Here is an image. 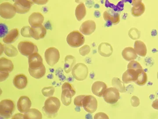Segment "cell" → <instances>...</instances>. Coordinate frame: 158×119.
Returning <instances> with one entry per match:
<instances>
[{
    "mask_svg": "<svg viewBox=\"0 0 158 119\" xmlns=\"http://www.w3.org/2000/svg\"><path fill=\"white\" fill-rule=\"evenodd\" d=\"M76 60L75 57L72 55H69L65 57L64 69L66 73H69L70 71L72 70L74 66L76 65Z\"/></svg>",
    "mask_w": 158,
    "mask_h": 119,
    "instance_id": "27",
    "label": "cell"
},
{
    "mask_svg": "<svg viewBox=\"0 0 158 119\" xmlns=\"http://www.w3.org/2000/svg\"><path fill=\"white\" fill-rule=\"evenodd\" d=\"M32 103L28 97L23 96L20 97L17 102V108L21 113H25L31 108Z\"/></svg>",
    "mask_w": 158,
    "mask_h": 119,
    "instance_id": "13",
    "label": "cell"
},
{
    "mask_svg": "<svg viewBox=\"0 0 158 119\" xmlns=\"http://www.w3.org/2000/svg\"><path fill=\"white\" fill-rule=\"evenodd\" d=\"M152 107L154 109L158 110V99H156L152 102Z\"/></svg>",
    "mask_w": 158,
    "mask_h": 119,
    "instance_id": "44",
    "label": "cell"
},
{
    "mask_svg": "<svg viewBox=\"0 0 158 119\" xmlns=\"http://www.w3.org/2000/svg\"><path fill=\"white\" fill-rule=\"evenodd\" d=\"M29 68H35L44 65L41 56L38 53L30 55L28 58Z\"/></svg>",
    "mask_w": 158,
    "mask_h": 119,
    "instance_id": "16",
    "label": "cell"
},
{
    "mask_svg": "<svg viewBox=\"0 0 158 119\" xmlns=\"http://www.w3.org/2000/svg\"><path fill=\"white\" fill-rule=\"evenodd\" d=\"M9 77V73L6 72H0V82L6 80Z\"/></svg>",
    "mask_w": 158,
    "mask_h": 119,
    "instance_id": "42",
    "label": "cell"
},
{
    "mask_svg": "<svg viewBox=\"0 0 158 119\" xmlns=\"http://www.w3.org/2000/svg\"><path fill=\"white\" fill-rule=\"evenodd\" d=\"M157 79H158V73H157Z\"/></svg>",
    "mask_w": 158,
    "mask_h": 119,
    "instance_id": "45",
    "label": "cell"
},
{
    "mask_svg": "<svg viewBox=\"0 0 158 119\" xmlns=\"http://www.w3.org/2000/svg\"><path fill=\"white\" fill-rule=\"evenodd\" d=\"M131 102L132 106L134 107H138L140 104V99L136 96L132 97L131 99Z\"/></svg>",
    "mask_w": 158,
    "mask_h": 119,
    "instance_id": "40",
    "label": "cell"
},
{
    "mask_svg": "<svg viewBox=\"0 0 158 119\" xmlns=\"http://www.w3.org/2000/svg\"><path fill=\"white\" fill-rule=\"evenodd\" d=\"M15 109V105L12 100L5 99L0 102V115L3 118L11 117Z\"/></svg>",
    "mask_w": 158,
    "mask_h": 119,
    "instance_id": "3",
    "label": "cell"
},
{
    "mask_svg": "<svg viewBox=\"0 0 158 119\" xmlns=\"http://www.w3.org/2000/svg\"><path fill=\"white\" fill-rule=\"evenodd\" d=\"M134 50L136 54L141 57H144L147 53L146 45L141 41L137 40L135 42L134 45Z\"/></svg>",
    "mask_w": 158,
    "mask_h": 119,
    "instance_id": "25",
    "label": "cell"
},
{
    "mask_svg": "<svg viewBox=\"0 0 158 119\" xmlns=\"http://www.w3.org/2000/svg\"><path fill=\"white\" fill-rule=\"evenodd\" d=\"M18 49L21 54L27 57L38 51V47L35 44L26 41L20 42L18 45Z\"/></svg>",
    "mask_w": 158,
    "mask_h": 119,
    "instance_id": "5",
    "label": "cell"
},
{
    "mask_svg": "<svg viewBox=\"0 0 158 119\" xmlns=\"http://www.w3.org/2000/svg\"><path fill=\"white\" fill-rule=\"evenodd\" d=\"M131 13L135 17H139L145 11V6L141 1H133Z\"/></svg>",
    "mask_w": 158,
    "mask_h": 119,
    "instance_id": "20",
    "label": "cell"
},
{
    "mask_svg": "<svg viewBox=\"0 0 158 119\" xmlns=\"http://www.w3.org/2000/svg\"><path fill=\"white\" fill-rule=\"evenodd\" d=\"M4 53L9 57H16L18 54L17 49L14 46L10 44L5 45Z\"/></svg>",
    "mask_w": 158,
    "mask_h": 119,
    "instance_id": "32",
    "label": "cell"
},
{
    "mask_svg": "<svg viewBox=\"0 0 158 119\" xmlns=\"http://www.w3.org/2000/svg\"><path fill=\"white\" fill-rule=\"evenodd\" d=\"M62 92L61 101L65 106H69L72 102V99L75 95V90L69 82H65L62 86Z\"/></svg>",
    "mask_w": 158,
    "mask_h": 119,
    "instance_id": "2",
    "label": "cell"
},
{
    "mask_svg": "<svg viewBox=\"0 0 158 119\" xmlns=\"http://www.w3.org/2000/svg\"><path fill=\"white\" fill-rule=\"evenodd\" d=\"M98 52L103 57H110L113 53V47L109 43H101L98 46Z\"/></svg>",
    "mask_w": 158,
    "mask_h": 119,
    "instance_id": "22",
    "label": "cell"
},
{
    "mask_svg": "<svg viewBox=\"0 0 158 119\" xmlns=\"http://www.w3.org/2000/svg\"><path fill=\"white\" fill-rule=\"evenodd\" d=\"M96 23L92 20H88L82 23L80 31L85 35H90L96 30Z\"/></svg>",
    "mask_w": 158,
    "mask_h": 119,
    "instance_id": "12",
    "label": "cell"
},
{
    "mask_svg": "<svg viewBox=\"0 0 158 119\" xmlns=\"http://www.w3.org/2000/svg\"><path fill=\"white\" fill-rule=\"evenodd\" d=\"M83 107L87 112L93 113L97 109V100L93 96L86 95L83 99Z\"/></svg>",
    "mask_w": 158,
    "mask_h": 119,
    "instance_id": "10",
    "label": "cell"
},
{
    "mask_svg": "<svg viewBox=\"0 0 158 119\" xmlns=\"http://www.w3.org/2000/svg\"><path fill=\"white\" fill-rule=\"evenodd\" d=\"M66 41L72 47H79L85 43V37L79 31H74L68 34L66 37Z\"/></svg>",
    "mask_w": 158,
    "mask_h": 119,
    "instance_id": "4",
    "label": "cell"
},
{
    "mask_svg": "<svg viewBox=\"0 0 158 119\" xmlns=\"http://www.w3.org/2000/svg\"><path fill=\"white\" fill-rule=\"evenodd\" d=\"M55 90V89L54 86H49L44 87L41 90V92L44 96L50 97L54 95Z\"/></svg>",
    "mask_w": 158,
    "mask_h": 119,
    "instance_id": "35",
    "label": "cell"
},
{
    "mask_svg": "<svg viewBox=\"0 0 158 119\" xmlns=\"http://www.w3.org/2000/svg\"><path fill=\"white\" fill-rule=\"evenodd\" d=\"M138 70H135L132 69H127V70L123 74V82L128 84L135 82L138 77Z\"/></svg>",
    "mask_w": 158,
    "mask_h": 119,
    "instance_id": "18",
    "label": "cell"
},
{
    "mask_svg": "<svg viewBox=\"0 0 158 119\" xmlns=\"http://www.w3.org/2000/svg\"><path fill=\"white\" fill-rule=\"evenodd\" d=\"M104 19L106 21H110L113 24H117L120 21V15L112 9H108L104 12Z\"/></svg>",
    "mask_w": 158,
    "mask_h": 119,
    "instance_id": "15",
    "label": "cell"
},
{
    "mask_svg": "<svg viewBox=\"0 0 158 119\" xmlns=\"http://www.w3.org/2000/svg\"><path fill=\"white\" fill-rule=\"evenodd\" d=\"M94 119H110L106 114L103 112H99L95 114Z\"/></svg>",
    "mask_w": 158,
    "mask_h": 119,
    "instance_id": "41",
    "label": "cell"
},
{
    "mask_svg": "<svg viewBox=\"0 0 158 119\" xmlns=\"http://www.w3.org/2000/svg\"><path fill=\"white\" fill-rule=\"evenodd\" d=\"M47 34V30L42 25L37 27H31V37L38 40L44 38Z\"/></svg>",
    "mask_w": 158,
    "mask_h": 119,
    "instance_id": "14",
    "label": "cell"
},
{
    "mask_svg": "<svg viewBox=\"0 0 158 119\" xmlns=\"http://www.w3.org/2000/svg\"><path fill=\"white\" fill-rule=\"evenodd\" d=\"M85 95H81L75 98L74 100V104L78 107H83V99L85 97Z\"/></svg>",
    "mask_w": 158,
    "mask_h": 119,
    "instance_id": "39",
    "label": "cell"
},
{
    "mask_svg": "<svg viewBox=\"0 0 158 119\" xmlns=\"http://www.w3.org/2000/svg\"><path fill=\"white\" fill-rule=\"evenodd\" d=\"M122 55L123 58L128 61L134 60L137 58V54L134 49L131 47L125 48L122 51Z\"/></svg>",
    "mask_w": 158,
    "mask_h": 119,
    "instance_id": "26",
    "label": "cell"
},
{
    "mask_svg": "<svg viewBox=\"0 0 158 119\" xmlns=\"http://www.w3.org/2000/svg\"><path fill=\"white\" fill-rule=\"evenodd\" d=\"M16 9L14 5L8 2H5L0 5V15L5 19H11L16 14Z\"/></svg>",
    "mask_w": 158,
    "mask_h": 119,
    "instance_id": "8",
    "label": "cell"
},
{
    "mask_svg": "<svg viewBox=\"0 0 158 119\" xmlns=\"http://www.w3.org/2000/svg\"><path fill=\"white\" fill-rule=\"evenodd\" d=\"M11 119H25L24 115L21 113H17L12 116Z\"/></svg>",
    "mask_w": 158,
    "mask_h": 119,
    "instance_id": "43",
    "label": "cell"
},
{
    "mask_svg": "<svg viewBox=\"0 0 158 119\" xmlns=\"http://www.w3.org/2000/svg\"><path fill=\"white\" fill-rule=\"evenodd\" d=\"M31 28L30 26H24L21 30V34L23 37H31Z\"/></svg>",
    "mask_w": 158,
    "mask_h": 119,
    "instance_id": "37",
    "label": "cell"
},
{
    "mask_svg": "<svg viewBox=\"0 0 158 119\" xmlns=\"http://www.w3.org/2000/svg\"><path fill=\"white\" fill-rule=\"evenodd\" d=\"M44 57L48 64L53 67L59 61L60 57V53L58 49L52 47L46 50Z\"/></svg>",
    "mask_w": 158,
    "mask_h": 119,
    "instance_id": "7",
    "label": "cell"
},
{
    "mask_svg": "<svg viewBox=\"0 0 158 119\" xmlns=\"http://www.w3.org/2000/svg\"><path fill=\"white\" fill-rule=\"evenodd\" d=\"M14 69V65L12 61L5 57L0 59V72L11 73Z\"/></svg>",
    "mask_w": 158,
    "mask_h": 119,
    "instance_id": "23",
    "label": "cell"
},
{
    "mask_svg": "<svg viewBox=\"0 0 158 119\" xmlns=\"http://www.w3.org/2000/svg\"><path fill=\"white\" fill-rule=\"evenodd\" d=\"M29 72L31 77L36 79H41L46 73V68L44 65L35 68H29Z\"/></svg>",
    "mask_w": 158,
    "mask_h": 119,
    "instance_id": "28",
    "label": "cell"
},
{
    "mask_svg": "<svg viewBox=\"0 0 158 119\" xmlns=\"http://www.w3.org/2000/svg\"><path fill=\"white\" fill-rule=\"evenodd\" d=\"M13 83L14 86L19 90L26 88L28 83L27 77L24 74L16 75L13 79Z\"/></svg>",
    "mask_w": 158,
    "mask_h": 119,
    "instance_id": "21",
    "label": "cell"
},
{
    "mask_svg": "<svg viewBox=\"0 0 158 119\" xmlns=\"http://www.w3.org/2000/svg\"><path fill=\"white\" fill-rule=\"evenodd\" d=\"M61 106L60 100L55 97H49L46 100L43 110L49 117L57 116L58 111Z\"/></svg>",
    "mask_w": 158,
    "mask_h": 119,
    "instance_id": "1",
    "label": "cell"
},
{
    "mask_svg": "<svg viewBox=\"0 0 158 119\" xmlns=\"http://www.w3.org/2000/svg\"><path fill=\"white\" fill-rule=\"evenodd\" d=\"M91 51V49L90 46L88 45H85L83 46L82 47L79 49V53L83 57L86 56L89 54V53Z\"/></svg>",
    "mask_w": 158,
    "mask_h": 119,
    "instance_id": "38",
    "label": "cell"
},
{
    "mask_svg": "<svg viewBox=\"0 0 158 119\" xmlns=\"http://www.w3.org/2000/svg\"><path fill=\"white\" fill-rule=\"evenodd\" d=\"M72 74L74 78L78 81H83L88 76V67L82 63L77 64L73 68Z\"/></svg>",
    "mask_w": 158,
    "mask_h": 119,
    "instance_id": "6",
    "label": "cell"
},
{
    "mask_svg": "<svg viewBox=\"0 0 158 119\" xmlns=\"http://www.w3.org/2000/svg\"><path fill=\"white\" fill-rule=\"evenodd\" d=\"M28 21L31 27H37L42 25L44 21V17L40 12H33L29 16Z\"/></svg>",
    "mask_w": 158,
    "mask_h": 119,
    "instance_id": "19",
    "label": "cell"
},
{
    "mask_svg": "<svg viewBox=\"0 0 158 119\" xmlns=\"http://www.w3.org/2000/svg\"><path fill=\"white\" fill-rule=\"evenodd\" d=\"M104 100L105 102L110 104H114L120 99V94L118 90L115 87H110L107 89L104 93Z\"/></svg>",
    "mask_w": 158,
    "mask_h": 119,
    "instance_id": "9",
    "label": "cell"
},
{
    "mask_svg": "<svg viewBox=\"0 0 158 119\" xmlns=\"http://www.w3.org/2000/svg\"><path fill=\"white\" fill-rule=\"evenodd\" d=\"M86 15V9L85 4L81 3L77 6L75 10V15L77 19L80 21L85 18Z\"/></svg>",
    "mask_w": 158,
    "mask_h": 119,
    "instance_id": "31",
    "label": "cell"
},
{
    "mask_svg": "<svg viewBox=\"0 0 158 119\" xmlns=\"http://www.w3.org/2000/svg\"><path fill=\"white\" fill-rule=\"evenodd\" d=\"M25 119H42V114L36 108H30L25 113Z\"/></svg>",
    "mask_w": 158,
    "mask_h": 119,
    "instance_id": "29",
    "label": "cell"
},
{
    "mask_svg": "<svg viewBox=\"0 0 158 119\" xmlns=\"http://www.w3.org/2000/svg\"><path fill=\"white\" fill-rule=\"evenodd\" d=\"M148 77L147 74L143 69L138 70V75L137 79L135 83L137 85L142 86L146 84L147 82Z\"/></svg>",
    "mask_w": 158,
    "mask_h": 119,
    "instance_id": "30",
    "label": "cell"
},
{
    "mask_svg": "<svg viewBox=\"0 0 158 119\" xmlns=\"http://www.w3.org/2000/svg\"><path fill=\"white\" fill-rule=\"evenodd\" d=\"M127 69H132L135 70H137L139 69H143V68L139 63L135 60H132L128 64Z\"/></svg>",
    "mask_w": 158,
    "mask_h": 119,
    "instance_id": "36",
    "label": "cell"
},
{
    "mask_svg": "<svg viewBox=\"0 0 158 119\" xmlns=\"http://www.w3.org/2000/svg\"><path fill=\"white\" fill-rule=\"evenodd\" d=\"M112 84L114 87L117 89L120 92L125 93L126 92V89L124 83L122 82L120 79L117 77H115L113 78L112 80Z\"/></svg>",
    "mask_w": 158,
    "mask_h": 119,
    "instance_id": "33",
    "label": "cell"
},
{
    "mask_svg": "<svg viewBox=\"0 0 158 119\" xmlns=\"http://www.w3.org/2000/svg\"><path fill=\"white\" fill-rule=\"evenodd\" d=\"M129 36L133 40L138 39L141 36V32L135 28H132L128 32Z\"/></svg>",
    "mask_w": 158,
    "mask_h": 119,
    "instance_id": "34",
    "label": "cell"
},
{
    "mask_svg": "<svg viewBox=\"0 0 158 119\" xmlns=\"http://www.w3.org/2000/svg\"><path fill=\"white\" fill-rule=\"evenodd\" d=\"M33 1L28 0H17L15 2L14 7L16 12L19 14H23L30 11L31 6L33 5Z\"/></svg>",
    "mask_w": 158,
    "mask_h": 119,
    "instance_id": "11",
    "label": "cell"
},
{
    "mask_svg": "<svg viewBox=\"0 0 158 119\" xmlns=\"http://www.w3.org/2000/svg\"><path fill=\"white\" fill-rule=\"evenodd\" d=\"M19 36L18 29H14L9 31L5 37H3V42L7 44L15 42Z\"/></svg>",
    "mask_w": 158,
    "mask_h": 119,
    "instance_id": "24",
    "label": "cell"
},
{
    "mask_svg": "<svg viewBox=\"0 0 158 119\" xmlns=\"http://www.w3.org/2000/svg\"><path fill=\"white\" fill-rule=\"evenodd\" d=\"M107 88L106 84L102 81H96L94 82L91 87L92 93L97 96L101 97Z\"/></svg>",
    "mask_w": 158,
    "mask_h": 119,
    "instance_id": "17",
    "label": "cell"
}]
</instances>
